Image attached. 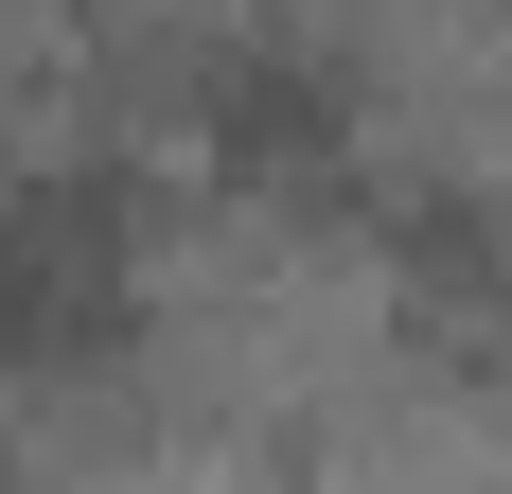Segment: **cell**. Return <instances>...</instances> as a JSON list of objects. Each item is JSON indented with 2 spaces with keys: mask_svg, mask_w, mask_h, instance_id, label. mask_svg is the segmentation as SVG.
<instances>
[{
  "mask_svg": "<svg viewBox=\"0 0 512 494\" xmlns=\"http://www.w3.org/2000/svg\"><path fill=\"white\" fill-rule=\"evenodd\" d=\"M53 336H124V195L106 177L0 195V371H71Z\"/></svg>",
  "mask_w": 512,
  "mask_h": 494,
  "instance_id": "1",
  "label": "cell"
}]
</instances>
